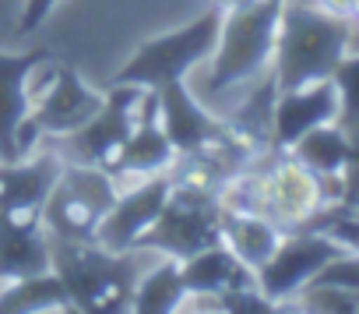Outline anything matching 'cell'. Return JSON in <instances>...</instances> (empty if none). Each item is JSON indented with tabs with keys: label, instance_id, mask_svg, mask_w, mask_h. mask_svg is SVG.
<instances>
[{
	"label": "cell",
	"instance_id": "cell-1",
	"mask_svg": "<svg viewBox=\"0 0 359 314\" xmlns=\"http://www.w3.org/2000/svg\"><path fill=\"white\" fill-rule=\"evenodd\" d=\"M352 22L334 18L313 4H289L285 0L271 53L275 89L285 92L331 78L338 60L352 50Z\"/></svg>",
	"mask_w": 359,
	"mask_h": 314
},
{
	"label": "cell",
	"instance_id": "cell-2",
	"mask_svg": "<svg viewBox=\"0 0 359 314\" xmlns=\"http://www.w3.org/2000/svg\"><path fill=\"white\" fill-rule=\"evenodd\" d=\"M141 251H109L95 240H53L50 268L60 275L74 310H127L137 275L144 272Z\"/></svg>",
	"mask_w": 359,
	"mask_h": 314
},
{
	"label": "cell",
	"instance_id": "cell-3",
	"mask_svg": "<svg viewBox=\"0 0 359 314\" xmlns=\"http://www.w3.org/2000/svg\"><path fill=\"white\" fill-rule=\"evenodd\" d=\"M282 8H285V0H257V4L243 11L222 15V32H219L215 53L208 57L212 60L208 92L247 85L271 64Z\"/></svg>",
	"mask_w": 359,
	"mask_h": 314
},
{
	"label": "cell",
	"instance_id": "cell-4",
	"mask_svg": "<svg viewBox=\"0 0 359 314\" xmlns=\"http://www.w3.org/2000/svg\"><path fill=\"white\" fill-rule=\"evenodd\" d=\"M222 32V11L208 8L194 22L180 25L165 36H155L141 43L127 64L113 74V85H141V89H158L165 81H184L198 64H205L215 53Z\"/></svg>",
	"mask_w": 359,
	"mask_h": 314
},
{
	"label": "cell",
	"instance_id": "cell-5",
	"mask_svg": "<svg viewBox=\"0 0 359 314\" xmlns=\"http://www.w3.org/2000/svg\"><path fill=\"white\" fill-rule=\"evenodd\" d=\"M116 184L113 174L102 166H88V163H67L53 184V191L46 195L43 205V230L53 240H95L99 223L106 219L109 205L116 202Z\"/></svg>",
	"mask_w": 359,
	"mask_h": 314
},
{
	"label": "cell",
	"instance_id": "cell-6",
	"mask_svg": "<svg viewBox=\"0 0 359 314\" xmlns=\"http://www.w3.org/2000/svg\"><path fill=\"white\" fill-rule=\"evenodd\" d=\"M215 240H222V205H219V198L208 195V191L172 184L165 209L141 233L137 251H155L162 258L184 261V258L198 254L201 247H208Z\"/></svg>",
	"mask_w": 359,
	"mask_h": 314
},
{
	"label": "cell",
	"instance_id": "cell-7",
	"mask_svg": "<svg viewBox=\"0 0 359 314\" xmlns=\"http://www.w3.org/2000/svg\"><path fill=\"white\" fill-rule=\"evenodd\" d=\"M257 191H261V216L278 223L282 230H296L327 209L320 181L285 148H268L254 159Z\"/></svg>",
	"mask_w": 359,
	"mask_h": 314
},
{
	"label": "cell",
	"instance_id": "cell-8",
	"mask_svg": "<svg viewBox=\"0 0 359 314\" xmlns=\"http://www.w3.org/2000/svg\"><path fill=\"white\" fill-rule=\"evenodd\" d=\"M338 254H345V247L334 237H327L317 226H296V230L282 233L271 258L257 268V289L278 307V303L299 296V289Z\"/></svg>",
	"mask_w": 359,
	"mask_h": 314
},
{
	"label": "cell",
	"instance_id": "cell-9",
	"mask_svg": "<svg viewBox=\"0 0 359 314\" xmlns=\"http://www.w3.org/2000/svg\"><path fill=\"white\" fill-rule=\"evenodd\" d=\"M144 89L141 85H113V92L106 96L102 110L78 127L74 134H64V159L67 163H88V166H102L109 170L120 145L127 141L130 127L137 124V106H141Z\"/></svg>",
	"mask_w": 359,
	"mask_h": 314
},
{
	"label": "cell",
	"instance_id": "cell-10",
	"mask_svg": "<svg viewBox=\"0 0 359 314\" xmlns=\"http://www.w3.org/2000/svg\"><path fill=\"white\" fill-rule=\"evenodd\" d=\"M169 191H172L169 170H165V174L141 177L130 191L116 195V202L109 205L106 219L99 223L95 244H102V247H109V251H134L137 240H141V233H144V230L158 219V212L165 209Z\"/></svg>",
	"mask_w": 359,
	"mask_h": 314
},
{
	"label": "cell",
	"instance_id": "cell-11",
	"mask_svg": "<svg viewBox=\"0 0 359 314\" xmlns=\"http://www.w3.org/2000/svg\"><path fill=\"white\" fill-rule=\"evenodd\" d=\"M155 96H158V124L169 134L176 155L201 152V148H212V145H219V141L229 138L226 120L222 117H212L194 99V92L187 89V81H165V85L155 89Z\"/></svg>",
	"mask_w": 359,
	"mask_h": 314
},
{
	"label": "cell",
	"instance_id": "cell-12",
	"mask_svg": "<svg viewBox=\"0 0 359 314\" xmlns=\"http://www.w3.org/2000/svg\"><path fill=\"white\" fill-rule=\"evenodd\" d=\"M60 170H64V155L57 152H36V155L29 152L11 163L0 159V216L43 223V205Z\"/></svg>",
	"mask_w": 359,
	"mask_h": 314
},
{
	"label": "cell",
	"instance_id": "cell-13",
	"mask_svg": "<svg viewBox=\"0 0 359 314\" xmlns=\"http://www.w3.org/2000/svg\"><path fill=\"white\" fill-rule=\"evenodd\" d=\"M102 103H106V96L95 92L74 67H57L43 103L29 117L36 120V127L43 134L64 138V134H74L78 127H85L102 110Z\"/></svg>",
	"mask_w": 359,
	"mask_h": 314
},
{
	"label": "cell",
	"instance_id": "cell-14",
	"mask_svg": "<svg viewBox=\"0 0 359 314\" xmlns=\"http://www.w3.org/2000/svg\"><path fill=\"white\" fill-rule=\"evenodd\" d=\"M172 159H176V148L158 124V96L155 89H144L141 106H137V124L120 145L109 174L113 177H151V174H165Z\"/></svg>",
	"mask_w": 359,
	"mask_h": 314
},
{
	"label": "cell",
	"instance_id": "cell-15",
	"mask_svg": "<svg viewBox=\"0 0 359 314\" xmlns=\"http://www.w3.org/2000/svg\"><path fill=\"white\" fill-rule=\"evenodd\" d=\"M338 120V89L331 78L285 89L275 96L271 110V148H289L306 131Z\"/></svg>",
	"mask_w": 359,
	"mask_h": 314
},
{
	"label": "cell",
	"instance_id": "cell-16",
	"mask_svg": "<svg viewBox=\"0 0 359 314\" xmlns=\"http://www.w3.org/2000/svg\"><path fill=\"white\" fill-rule=\"evenodd\" d=\"M46 60H50L46 50L0 53V159H4V163L22 159V152H18V127L32 113L29 81H32V74Z\"/></svg>",
	"mask_w": 359,
	"mask_h": 314
},
{
	"label": "cell",
	"instance_id": "cell-17",
	"mask_svg": "<svg viewBox=\"0 0 359 314\" xmlns=\"http://www.w3.org/2000/svg\"><path fill=\"white\" fill-rule=\"evenodd\" d=\"M180 275H184L191 300H212V296L236 289V286H257V272L250 265H243L222 240L184 258L180 261Z\"/></svg>",
	"mask_w": 359,
	"mask_h": 314
},
{
	"label": "cell",
	"instance_id": "cell-18",
	"mask_svg": "<svg viewBox=\"0 0 359 314\" xmlns=\"http://www.w3.org/2000/svg\"><path fill=\"white\" fill-rule=\"evenodd\" d=\"M50 268V237L39 219L0 216V282Z\"/></svg>",
	"mask_w": 359,
	"mask_h": 314
},
{
	"label": "cell",
	"instance_id": "cell-19",
	"mask_svg": "<svg viewBox=\"0 0 359 314\" xmlns=\"http://www.w3.org/2000/svg\"><path fill=\"white\" fill-rule=\"evenodd\" d=\"M282 233L285 230L261 212H222V244L254 272L271 258Z\"/></svg>",
	"mask_w": 359,
	"mask_h": 314
},
{
	"label": "cell",
	"instance_id": "cell-20",
	"mask_svg": "<svg viewBox=\"0 0 359 314\" xmlns=\"http://www.w3.org/2000/svg\"><path fill=\"white\" fill-rule=\"evenodd\" d=\"M285 152L292 159H299L317 181H334V177H341V170L348 163V131L338 120H331V124H320V127L306 131L303 138H296Z\"/></svg>",
	"mask_w": 359,
	"mask_h": 314
},
{
	"label": "cell",
	"instance_id": "cell-21",
	"mask_svg": "<svg viewBox=\"0 0 359 314\" xmlns=\"http://www.w3.org/2000/svg\"><path fill=\"white\" fill-rule=\"evenodd\" d=\"M36 310H74L53 268L22 275V279H11L0 286V314H36Z\"/></svg>",
	"mask_w": 359,
	"mask_h": 314
},
{
	"label": "cell",
	"instance_id": "cell-22",
	"mask_svg": "<svg viewBox=\"0 0 359 314\" xmlns=\"http://www.w3.org/2000/svg\"><path fill=\"white\" fill-rule=\"evenodd\" d=\"M275 96H278V89H275V78L268 74V81H264L261 89H254V92L226 117V131H229L240 145H247L254 155H261V152L271 148V110H275Z\"/></svg>",
	"mask_w": 359,
	"mask_h": 314
},
{
	"label": "cell",
	"instance_id": "cell-23",
	"mask_svg": "<svg viewBox=\"0 0 359 314\" xmlns=\"http://www.w3.org/2000/svg\"><path fill=\"white\" fill-rule=\"evenodd\" d=\"M187 300H191V296H187L184 275H180V261H176V258H162V261L151 265V268L144 265V272L137 275L130 307H134V310H148V314H165V310L184 307Z\"/></svg>",
	"mask_w": 359,
	"mask_h": 314
},
{
	"label": "cell",
	"instance_id": "cell-24",
	"mask_svg": "<svg viewBox=\"0 0 359 314\" xmlns=\"http://www.w3.org/2000/svg\"><path fill=\"white\" fill-rule=\"evenodd\" d=\"M331 81L338 89V124L345 131H355L359 127V53H345L331 71Z\"/></svg>",
	"mask_w": 359,
	"mask_h": 314
},
{
	"label": "cell",
	"instance_id": "cell-25",
	"mask_svg": "<svg viewBox=\"0 0 359 314\" xmlns=\"http://www.w3.org/2000/svg\"><path fill=\"white\" fill-rule=\"evenodd\" d=\"M341 205L359 212V127L348 131V163L341 170Z\"/></svg>",
	"mask_w": 359,
	"mask_h": 314
},
{
	"label": "cell",
	"instance_id": "cell-26",
	"mask_svg": "<svg viewBox=\"0 0 359 314\" xmlns=\"http://www.w3.org/2000/svg\"><path fill=\"white\" fill-rule=\"evenodd\" d=\"M57 4H60V0H25L22 18H18V32H36V29L53 15Z\"/></svg>",
	"mask_w": 359,
	"mask_h": 314
},
{
	"label": "cell",
	"instance_id": "cell-27",
	"mask_svg": "<svg viewBox=\"0 0 359 314\" xmlns=\"http://www.w3.org/2000/svg\"><path fill=\"white\" fill-rule=\"evenodd\" d=\"M313 8H320V11H327L334 18L352 22V0H313Z\"/></svg>",
	"mask_w": 359,
	"mask_h": 314
},
{
	"label": "cell",
	"instance_id": "cell-28",
	"mask_svg": "<svg viewBox=\"0 0 359 314\" xmlns=\"http://www.w3.org/2000/svg\"><path fill=\"white\" fill-rule=\"evenodd\" d=\"M250 4H257V0H212V8H219L222 15H229V11H243V8H250Z\"/></svg>",
	"mask_w": 359,
	"mask_h": 314
},
{
	"label": "cell",
	"instance_id": "cell-29",
	"mask_svg": "<svg viewBox=\"0 0 359 314\" xmlns=\"http://www.w3.org/2000/svg\"><path fill=\"white\" fill-rule=\"evenodd\" d=\"M352 25H359V0H352Z\"/></svg>",
	"mask_w": 359,
	"mask_h": 314
}]
</instances>
